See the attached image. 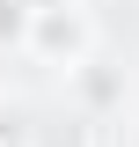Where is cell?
Instances as JSON below:
<instances>
[{
  "label": "cell",
  "instance_id": "6da1fadb",
  "mask_svg": "<svg viewBox=\"0 0 139 147\" xmlns=\"http://www.w3.org/2000/svg\"><path fill=\"white\" fill-rule=\"evenodd\" d=\"M88 37H95V30H88L81 7H51V15L29 22V44L44 59H66V66H88Z\"/></svg>",
  "mask_w": 139,
  "mask_h": 147
},
{
  "label": "cell",
  "instance_id": "7a4b0ae2",
  "mask_svg": "<svg viewBox=\"0 0 139 147\" xmlns=\"http://www.w3.org/2000/svg\"><path fill=\"white\" fill-rule=\"evenodd\" d=\"M29 22H37L29 0H0V44H29Z\"/></svg>",
  "mask_w": 139,
  "mask_h": 147
},
{
  "label": "cell",
  "instance_id": "3957f363",
  "mask_svg": "<svg viewBox=\"0 0 139 147\" xmlns=\"http://www.w3.org/2000/svg\"><path fill=\"white\" fill-rule=\"evenodd\" d=\"M37 147H103V125L95 118H73L66 132H37Z\"/></svg>",
  "mask_w": 139,
  "mask_h": 147
},
{
  "label": "cell",
  "instance_id": "277c9868",
  "mask_svg": "<svg viewBox=\"0 0 139 147\" xmlns=\"http://www.w3.org/2000/svg\"><path fill=\"white\" fill-rule=\"evenodd\" d=\"M0 147H37V125H29V110L0 103Z\"/></svg>",
  "mask_w": 139,
  "mask_h": 147
},
{
  "label": "cell",
  "instance_id": "5b68a950",
  "mask_svg": "<svg viewBox=\"0 0 139 147\" xmlns=\"http://www.w3.org/2000/svg\"><path fill=\"white\" fill-rule=\"evenodd\" d=\"M81 88L95 96V103H110V96H117V74H103V66H88V74H81Z\"/></svg>",
  "mask_w": 139,
  "mask_h": 147
},
{
  "label": "cell",
  "instance_id": "8992f818",
  "mask_svg": "<svg viewBox=\"0 0 139 147\" xmlns=\"http://www.w3.org/2000/svg\"><path fill=\"white\" fill-rule=\"evenodd\" d=\"M29 7H37V15H51V7H73V0H29Z\"/></svg>",
  "mask_w": 139,
  "mask_h": 147
}]
</instances>
